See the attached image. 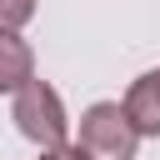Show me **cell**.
Returning a JSON list of instances; mask_svg holds the SVG:
<instances>
[{"label":"cell","mask_w":160,"mask_h":160,"mask_svg":"<svg viewBox=\"0 0 160 160\" xmlns=\"http://www.w3.org/2000/svg\"><path fill=\"white\" fill-rule=\"evenodd\" d=\"M15 130L30 140V145H40V150H55V145H65V135H70V115H65V105H60V90L55 85H45V80H25L20 90H15Z\"/></svg>","instance_id":"6da1fadb"},{"label":"cell","mask_w":160,"mask_h":160,"mask_svg":"<svg viewBox=\"0 0 160 160\" xmlns=\"http://www.w3.org/2000/svg\"><path fill=\"white\" fill-rule=\"evenodd\" d=\"M140 130L125 110V100H95L85 115H80V145L95 155V160H135L140 150Z\"/></svg>","instance_id":"7a4b0ae2"},{"label":"cell","mask_w":160,"mask_h":160,"mask_svg":"<svg viewBox=\"0 0 160 160\" xmlns=\"http://www.w3.org/2000/svg\"><path fill=\"white\" fill-rule=\"evenodd\" d=\"M25 80H35V50L20 40V30H0V95H15Z\"/></svg>","instance_id":"3957f363"},{"label":"cell","mask_w":160,"mask_h":160,"mask_svg":"<svg viewBox=\"0 0 160 160\" xmlns=\"http://www.w3.org/2000/svg\"><path fill=\"white\" fill-rule=\"evenodd\" d=\"M125 110H130V120H135L140 135H155L160 140V70H145L125 90Z\"/></svg>","instance_id":"277c9868"},{"label":"cell","mask_w":160,"mask_h":160,"mask_svg":"<svg viewBox=\"0 0 160 160\" xmlns=\"http://www.w3.org/2000/svg\"><path fill=\"white\" fill-rule=\"evenodd\" d=\"M35 20V0H0V30H20Z\"/></svg>","instance_id":"5b68a950"},{"label":"cell","mask_w":160,"mask_h":160,"mask_svg":"<svg viewBox=\"0 0 160 160\" xmlns=\"http://www.w3.org/2000/svg\"><path fill=\"white\" fill-rule=\"evenodd\" d=\"M45 160H95V155H90V150H85L80 140H75V145L65 140V145H55V150H45Z\"/></svg>","instance_id":"8992f818"}]
</instances>
